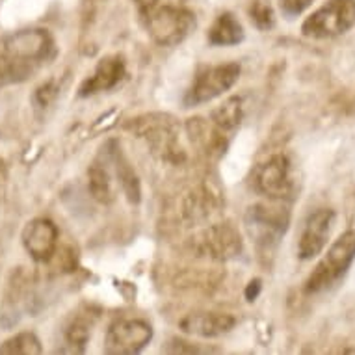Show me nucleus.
Wrapping results in <instances>:
<instances>
[{"instance_id":"4","label":"nucleus","mask_w":355,"mask_h":355,"mask_svg":"<svg viewBox=\"0 0 355 355\" xmlns=\"http://www.w3.org/2000/svg\"><path fill=\"white\" fill-rule=\"evenodd\" d=\"M355 24V0H327L324 6L309 15L302 24L303 35L327 40L346 34Z\"/></svg>"},{"instance_id":"1","label":"nucleus","mask_w":355,"mask_h":355,"mask_svg":"<svg viewBox=\"0 0 355 355\" xmlns=\"http://www.w3.org/2000/svg\"><path fill=\"white\" fill-rule=\"evenodd\" d=\"M54 56L47 30L30 28L0 35V87L28 80Z\"/></svg>"},{"instance_id":"11","label":"nucleus","mask_w":355,"mask_h":355,"mask_svg":"<svg viewBox=\"0 0 355 355\" xmlns=\"http://www.w3.org/2000/svg\"><path fill=\"white\" fill-rule=\"evenodd\" d=\"M199 248L205 255L218 259V261H227L242 251V239L231 225L220 223L201 233Z\"/></svg>"},{"instance_id":"12","label":"nucleus","mask_w":355,"mask_h":355,"mask_svg":"<svg viewBox=\"0 0 355 355\" xmlns=\"http://www.w3.org/2000/svg\"><path fill=\"white\" fill-rule=\"evenodd\" d=\"M125 76V60L119 54L106 56L97 64L94 75L82 82L78 95L80 97H89V95L108 92L112 87H116Z\"/></svg>"},{"instance_id":"17","label":"nucleus","mask_w":355,"mask_h":355,"mask_svg":"<svg viewBox=\"0 0 355 355\" xmlns=\"http://www.w3.org/2000/svg\"><path fill=\"white\" fill-rule=\"evenodd\" d=\"M212 123L220 128L221 132H229L239 127L242 121V101L239 97H231L221 106L212 112Z\"/></svg>"},{"instance_id":"8","label":"nucleus","mask_w":355,"mask_h":355,"mask_svg":"<svg viewBox=\"0 0 355 355\" xmlns=\"http://www.w3.org/2000/svg\"><path fill=\"white\" fill-rule=\"evenodd\" d=\"M151 338L153 327L146 320H117L106 331L105 352L114 355L138 354Z\"/></svg>"},{"instance_id":"19","label":"nucleus","mask_w":355,"mask_h":355,"mask_svg":"<svg viewBox=\"0 0 355 355\" xmlns=\"http://www.w3.org/2000/svg\"><path fill=\"white\" fill-rule=\"evenodd\" d=\"M250 19L259 30L274 28L275 13L270 0H251L250 2Z\"/></svg>"},{"instance_id":"15","label":"nucleus","mask_w":355,"mask_h":355,"mask_svg":"<svg viewBox=\"0 0 355 355\" xmlns=\"http://www.w3.org/2000/svg\"><path fill=\"white\" fill-rule=\"evenodd\" d=\"M112 158V164L116 166L117 179L121 182L123 192L127 193V198L130 203H138L140 201V182H138V177L135 175L132 168L128 166V162L125 160L119 149H114V151L108 153Z\"/></svg>"},{"instance_id":"25","label":"nucleus","mask_w":355,"mask_h":355,"mask_svg":"<svg viewBox=\"0 0 355 355\" xmlns=\"http://www.w3.org/2000/svg\"><path fill=\"white\" fill-rule=\"evenodd\" d=\"M138 2H140V6H144L146 10H149V8L157 6L160 0H138Z\"/></svg>"},{"instance_id":"13","label":"nucleus","mask_w":355,"mask_h":355,"mask_svg":"<svg viewBox=\"0 0 355 355\" xmlns=\"http://www.w3.org/2000/svg\"><path fill=\"white\" fill-rule=\"evenodd\" d=\"M236 320L227 313H196L181 322V329L198 337H220L234 327Z\"/></svg>"},{"instance_id":"23","label":"nucleus","mask_w":355,"mask_h":355,"mask_svg":"<svg viewBox=\"0 0 355 355\" xmlns=\"http://www.w3.org/2000/svg\"><path fill=\"white\" fill-rule=\"evenodd\" d=\"M259 292H261V279H253L245 288V297H248V302H253L257 296H259Z\"/></svg>"},{"instance_id":"22","label":"nucleus","mask_w":355,"mask_h":355,"mask_svg":"<svg viewBox=\"0 0 355 355\" xmlns=\"http://www.w3.org/2000/svg\"><path fill=\"white\" fill-rule=\"evenodd\" d=\"M54 95H56V89H54L53 82H47V84H43V86L35 92L34 95V103L37 108H45V106L54 99Z\"/></svg>"},{"instance_id":"5","label":"nucleus","mask_w":355,"mask_h":355,"mask_svg":"<svg viewBox=\"0 0 355 355\" xmlns=\"http://www.w3.org/2000/svg\"><path fill=\"white\" fill-rule=\"evenodd\" d=\"M288 210L281 207H268V205H255L245 214V227L248 233L255 240L257 250L261 253H272L275 245L279 244L281 236L288 227Z\"/></svg>"},{"instance_id":"2","label":"nucleus","mask_w":355,"mask_h":355,"mask_svg":"<svg viewBox=\"0 0 355 355\" xmlns=\"http://www.w3.org/2000/svg\"><path fill=\"white\" fill-rule=\"evenodd\" d=\"M355 261V231H346L338 236L316 264V268L303 285L305 294H320L337 285Z\"/></svg>"},{"instance_id":"14","label":"nucleus","mask_w":355,"mask_h":355,"mask_svg":"<svg viewBox=\"0 0 355 355\" xmlns=\"http://www.w3.org/2000/svg\"><path fill=\"white\" fill-rule=\"evenodd\" d=\"M244 40V28L233 13H221L218 15L209 30V43L214 47H231L239 45Z\"/></svg>"},{"instance_id":"10","label":"nucleus","mask_w":355,"mask_h":355,"mask_svg":"<svg viewBox=\"0 0 355 355\" xmlns=\"http://www.w3.org/2000/svg\"><path fill=\"white\" fill-rule=\"evenodd\" d=\"M23 244L35 262L51 261L58 248V229L47 218H35L24 227Z\"/></svg>"},{"instance_id":"16","label":"nucleus","mask_w":355,"mask_h":355,"mask_svg":"<svg viewBox=\"0 0 355 355\" xmlns=\"http://www.w3.org/2000/svg\"><path fill=\"white\" fill-rule=\"evenodd\" d=\"M87 184H89V192L97 201L101 203H110L114 199V188H112V179L106 164L95 162L87 169Z\"/></svg>"},{"instance_id":"18","label":"nucleus","mask_w":355,"mask_h":355,"mask_svg":"<svg viewBox=\"0 0 355 355\" xmlns=\"http://www.w3.org/2000/svg\"><path fill=\"white\" fill-rule=\"evenodd\" d=\"M41 349L40 338L34 333L23 331L17 333L15 337L8 338L6 343L0 346L2 355H40Z\"/></svg>"},{"instance_id":"24","label":"nucleus","mask_w":355,"mask_h":355,"mask_svg":"<svg viewBox=\"0 0 355 355\" xmlns=\"http://www.w3.org/2000/svg\"><path fill=\"white\" fill-rule=\"evenodd\" d=\"M175 343H177V340H175ZM179 346H177V348L175 349H169V352H182V346H184V343H182V340H179ZM184 352H190V354H196V352H199L198 348H196V346H190V348L188 349H184Z\"/></svg>"},{"instance_id":"20","label":"nucleus","mask_w":355,"mask_h":355,"mask_svg":"<svg viewBox=\"0 0 355 355\" xmlns=\"http://www.w3.org/2000/svg\"><path fill=\"white\" fill-rule=\"evenodd\" d=\"M87 338H89V324L84 316H76L69 322L65 329V340L73 346L75 352H84Z\"/></svg>"},{"instance_id":"21","label":"nucleus","mask_w":355,"mask_h":355,"mask_svg":"<svg viewBox=\"0 0 355 355\" xmlns=\"http://www.w3.org/2000/svg\"><path fill=\"white\" fill-rule=\"evenodd\" d=\"M279 4L285 15H288V17H296V15L303 13L311 4H313V0H279Z\"/></svg>"},{"instance_id":"9","label":"nucleus","mask_w":355,"mask_h":355,"mask_svg":"<svg viewBox=\"0 0 355 355\" xmlns=\"http://www.w3.org/2000/svg\"><path fill=\"white\" fill-rule=\"evenodd\" d=\"M333 221H335V212L331 209H318L307 216L297 242L300 259L309 261L320 255L331 234Z\"/></svg>"},{"instance_id":"3","label":"nucleus","mask_w":355,"mask_h":355,"mask_svg":"<svg viewBox=\"0 0 355 355\" xmlns=\"http://www.w3.org/2000/svg\"><path fill=\"white\" fill-rule=\"evenodd\" d=\"M146 17L147 32L162 47L179 45L196 28V15L187 8L153 6Z\"/></svg>"},{"instance_id":"6","label":"nucleus","mask_w":355,"mask_h":355,"mask_svg":"<svg viewBox=\"0 0 355 355\" xmlns=\"http://www.w3.org/2000/svg\"><path fill=\"white\" fill-rule=\"evenodd\" d=\"M240 65L239 64H223L205 67L198 73L192 87L188 89L184 103L187 106H198L203 103L220 97L239 82Z\"/></svg>"},{"instance_id":"7","label":"nucleus","mask_w":355,"mask_h":355,"mask_svg":"<svg viewBox=\"0 0 355 355\" xmlns=\"http://www.w3.org/2000/svg\"><path fill=\"white\" fill-rule=\"evenodd\" d=\"M253 184L261 196H266L272 201L288 198L292 193L291 160L286 155H274L257 168L253 175Z\"/></svg>"}]
</instances>
